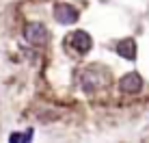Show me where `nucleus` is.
<instances>
[{"mask_svg":"<svg viewBox=\"0 0 149 143\" xmlns=\"http://www.w3.org/2000/svg\"><path fill=\"white\" fill-rule=\"evenodd\" d=\"M24 39L33 46H45L50 41V30L41 22H30L24 26Z\"/></svg>","mask_w":149,"mask_h":143,"instance_id":"obj_1","label":"nucleus"},{"mask_svg":"<svg viewBox=\"0 0 149 143\" xmlns=\"http://www.w3.org/2000/svg\"><path fill=\"white\" fill-rule=\"evenodd\" d=\"M78 9L74 4H67V2H58L54 4V20L63 26H71V24L78 22Z\"/></svg>","mask_w":149,"mask_h":143,"instance_id":"obj_2","label":"nucleus"},{"mask_svg":"<svg viewBox=\"0 0 149 143\" xmlns=\"http://www.w3.org/2000/svg\"><path fill=\"white\" fill-rule=\"evenodd\" d=\"M69 46L78 54H89L91 46H93V39H91V35L86 30H74L71 37H69Z\"/></svg>","mask_w":149,"mask_h":143,"instance_id":"obj_3","label":"nucleus"},{"mask_svg":"<svg viewBox=\"0 0 149 143\" xmlns=\"http://www.w3.org/2000/svg\"><path fill=\"white\" fill-rule=\"evenodd\" d=\"M119 89L123 91V93H127V95L141 93V91H143V78H141V74H138V72H130V74H125L119 80Z\"/></svg>","mask_w":149,"mask_h":143,"instance_id":"obj_4","label":"nucleus"},{"mask_svg":"<svg viewBox=\"0 0 149 143\" xmlns=\"http://www.w3.org/2000/svg\"><path fill=\"white\" fill-rule=\"evenodd\" d=\"M115 50H117V54H119L121 59H125V61L136 59V41L132 37H125V39H121V41H117Z\"/></svg>","mask_w":149,"mask_h":143,"instance_id":"obj_5","label":"nucleus"},{"mask_svg":"<svg viewBox=\"0 0 149 143\" xmlns=\"http://www.w3.org/2000/svg\"><path fill=\"white\" fill-rule=\"evenodd\" d=\"M97 85H100V78H97V69L89 67L82 74V89L86 91V93H91L93 89H97Z\"/></svg>","mask_w":149,"mask_h":143,"instance_id":"obj_6","label":"nucleus"}]
</instances>
